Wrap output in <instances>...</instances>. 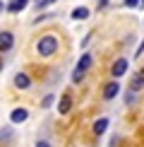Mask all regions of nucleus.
Returning <instances> with one entry per match:
<instances>
[{
    "mask_svg": "<svg viewBox=\"0 0 144 147\" xmlns=\"http://www.w3.org/2000/svg\"><path fill=\"white\" fill-rule=\"evenodd\" d=\"M58 36L55 34H46V36H41L39 41H36V53H39L41 58H51V56H55L58 53Z\"/></svg>",
    "mask_w": 144,
    "mask_h": 147,
    "instance_id": "nucleus-1",
    "label": "nucleus"
},
{
    "mask_svg": "<svg viewBox=\"0 0 144 147\" xmlns=\"http://www.w3.org/2000/svg\"><path fill=\"white\" fill-rule=\"evenodd\" d=\"M94 65V56L91 53H82V58L77 60V68H75V72H72V82L75 84H79L82 80H84V75L89 72V68Z\"/></svg>",
    "mask_w": 144,
    "mask_h": 147,
    "instance_id": "nucleus-2",
    "label": "nucleus"
},
{
    "mask_svg": "<svg viewBox=\"0 0 144 147\" xmlns=\"http://www.w3.org/2000/svg\"><path fill=\"white\" fill-rule=\"evenodd\" d=\"M127 65H130V63H127V58H123V56H120L115 63L111 65V75H113V80H120V77H123L125 72H127Z\"/></svg>",
    "mask_w": 144,
    "mask_h": 147,
    "instance_id": "nucleus-3",
    "label": "nucleus"
},
{
    "mask_svg": "<svg viewBox=\"0 0 144 147\" xmlns=\"http://www.w3.org/2000/svg\"><path fill=\"white\" fill-rule=\"evenodd\" d=\"M15 48V34L12 32H0V53H10Z\"/></svg>",
    "mask_w": 144,
    "mask_h": 147,
    "instance_id": "nucleus-4",
    "label": "nucleus"
},
{
    "mask_svg": "<svg viewBox=\"0 0 144 147\" xmlns=\"http://www.w3.org/2000/svg\"><path fill=\"white\" fill-rule=\"evenodd\" d=\"M118 94H120V82H118V80H111V82L103 87V99L111 101V99H115Z\"/></svg>",
    "mask_w": 144,
    "mask_h": 147,
    "instance_id": "nucleus-5",
    "label": "nucleus"
},
{
    "mask_svg": "<svg viewBox=\"0 0 144 147\" xmlns=\"http://www.w3.org/2000/svg\"><path fill=\"white\" fill-rule=\"evenodd\" d=\"M70 109H72V94L70 92H63V96L58 101V113H70Z\"/></svg>",
    "mask_w": 144,
    "mask_h": 147,
    "instance_id": "nucleus-6",
    "label": "nucleus"
},
{
    "mask_svg": "<svg viewBox=\"0 0 144 147\" xmlns=\"http://www.w3.org/2000/svg\"><path fill=\"white\" fill-rule=\"evenodd\" d=\"M31 3V0H10L7 5H5V10L12 12V15H17V12H22V10H27V5Z\"/></svg>",
    "mask_w": 144,
    "mask_h": 147,
    "instance_id": "nucleus-7",
    "label": "nucleus"
},
{
    "mask_svg": "<svg viewBox=\"0 0 144 147\" xmlns=\"http://www.w3.org/2000/svg\"><path fill=\"white\" fill-rule=\"evenodd\" d=\"M15 87L17 89H29L31 87V77H29L27 72H17L15 75Z\"/></svg>",
    "mask_w": 144,
    "mask_h": 147,
    "instance_id": "nucleus-8",
    "label": "nucleus"
},
{
    "mask_svg": "<svg viewBox=\"0 0 144 147\" xmlns=\"http://www.w3.org/2000/svg\"><path fill=\"white\" fill-rule=\"evenodd\" d=\"M89 15H91V10H89V7H84V5H79V7H75V10L70 12V17H72V20H75V22L89 20Z\"/></svg>",
    "mask_w": 144,
    "mask_h": 147,
    "instance_id": "nucleus-9",
    "label": "nucleus"
},
{
    "mask_svg": "<svg viewBox=\"0 0 144 147\" xmlns=\"http://www.w3.org/2000/svg\"><path fill=\"white\" fill-rule=\"evenodd\" d=\"M27 118H29V111H27V109H22V106H17L15 111L10 113V121H12V123H24Z\"/></svg>",
    "mask_w": 144,
    "mask_h": 147,
    "instance_id": "nucleus-10",
    "label": "nucleus"
},
{
    "mask_svg": "<svg viewBox=\"0 0 144 147\" xmlns=\"http://www.w3.org/2000/svg\"><path fill=\"white\" fill-rule=\"evenodd\" d=\"M108 123H111L108 118H99V121H94V135H96V138H101V135L108 130Z\"/></svg>",
    "mask_w": 144,
    "mask_h": 147,
    "instance_id": "nucleus-11",
    "label": "nucleus"
},
{
    "mask_svg": "<svg viewBox=\"0 0 144 147\" xmlns=\"http://www.w3.org/2000/svg\"><path fill=\"white\" fill-rule=\"evenodd\" d=\"M130 89H132V92H142V89H144V77L139 75V72L130 80Z\"/></svg>",
    "mask_w": 144,
    "mask_h": 147,
    "instance_id": "nucleus-12",
    "label": "nucleus"
},
{
    "mask_svg": "<svg viewBox=\"0 0 144 147\" xmlns=\"http://www.w3.org/2000/svg\"><path fill=\"white\" fill-rule=\"evenodd\" d=\"M137 96H139V92L127 89V92H125V104H127V106H135V104H137Z\"/></svg>",
    "mask_w": 144,
    "mask_h": 147,
    "instance_id": "nucleus-13",
    "label": "nucleus"
},
{
    "mask_svg": "<svg viewBox=\"0 0 144 147\" xmlns=\"http://www.w3.org/2000/svg\"><path fill=\"white\" fill-rule=\"evenodd\" d=\"M12 128H3V130H0V145H7L10 140H12Z\"/></svg>",
    "mask_w": 144,
    "mask_h": 147,
    "instance_id": "nucleus-14",
    "label": "nucleus"
},
{
    "mask_svg": "<svg viewBox=\"0 0 144 147\" xmlns=\"http://www.w3.org/2000/svg\"><path fill=\"white\" fill-rule=\"evenodd\" d=\"M53 101H55V94H46L43 99H41V106H43V109H48Z\"/></svg>",
    "mask_w": 144,
    "mask_h": 147,
    "instance_id": "nucleus-15",
    "label": "nucleus"
},
{
    "mask_svg": "<svg viewBox=\"0 0 144 147\" xmlns=\"http://www.w3.org/2000/svg\"><path fill=\"white\" fill-rule=\"evenodd\" d=\"M53 3H58V0H39V3H36V7H39V10H46L48 5H53Z\"/></svg>",
    "mask_w": 144,
    "mask_h": 147,
    "instance_id": "nucleus-16",
    "label": "nucleus"
},
{
    "mask_svg": "<svg viewBox=\"0 0 144 147\" xmlns=\"http://www.w3.org/2000/svg\"><path fill=\"white\" fill-rule=\"evenodd\" d=\"M139 3H142V0H125L127 7H139Z\"/></svg>",
    "mask_w": 144,
    "mask_h": 147,
    "instance_id": "nucleus-17",
    "label": "nucleus"
},
{
    "mask_svg": "<svg viewBox=\"0 0 144 147\" xmlns=\"http://www.w3.org/2000/svg\"><path fill=\"white\" fill-rule=\"evenodd\" d=\"M36 147H51V142H48V140H39V142H36Z\"/></svg>",
    "mask_w": 144,
    "mask_h": 147,
    "instance_id": "nucleus-18",
    "label": "nucleus"
},
{
    "mask_svg": "<svg viewBox=\"0 0 144 147\" xmlns=\"http://www.w3.org/2000/svg\"><path fill=\"white\" fill-rule=\"evenodd\" d=\"M89 41H91V34H87V36H84V39H82V48H84V46H87V44H89Z\"/></svg>",
    "mask_w": 144,
    "mask_h": 147,
    "instance_id": "nucleus-19",
    "label": "nucleus"
},
{
    "mask_svg": "<svg viewBox=\"0 0 144 147\" xmlns=\"http://www.w3.org/2000/svg\"><path fill=\"white\" fill-rule=\"evenodd\" d=\"M3 10H5V5H3V0H0V12H3Z\"/></svg>",
    "mask_w": 144,
    "mask_h": 147,
    "instance_id": "nucleus-20",
    "label": "nucleus"
},
{
    "mask_svg": "<svg viewBox=\"0 0 144 147\" xmlns=\"http://www.w3.org/2000/svg\"><path fill=\"white\" fill-rule=\"evenodd\" d=\"M139 75H142V77H144V68H142V72H139Z\"/></svg>",
    "mask_w": 144,
    "mask_h": 147,
    "instance_id": "nucleus-21",
    "label": "nucleus"
},
{
    "mask_svg": "<svg viewBox=\"0 0 144 147\" xmlns=\"http://www.w3.org/2000/svg\"><path fill=\"white\" fill-rule=\"evenodd\" d=\"M0 70H3V60H0Z\"/></svg>",
    "mask_w": 144,
    "mask_h": 147,
    "instance_id": "nucleus-22",
    "label": "nucleus"
},
{
    "mask_svg": "<svg viewBox=\"0 0 144 147\" xmlns=\"http://www.w3.org/2000/svg\"><path fill=\"white\" fill-rule=\"evenodd\" d=\"M31 3H39V0H31Z\"/></svg>",
    "mask_w": 144,
    "mask_h": 147,
    "instance_id": "nucleus-23",
    "label": "nucleus"
},
{
    "mask_svg": "<svg viewBox=\"0 0 144 147\" xmlns=\"http://www.w3.org/2000/svg\"><path fill=\"white\" fill-rule=\"evenodd\" d=\"M139 5H144V0H142V3H139Z\"/></svg>",
    "mask_w": 144,
    "mask_h": 147,
    "instance_id": "nucleus-24",
    "label": "nucleus"
}]
</instances>
